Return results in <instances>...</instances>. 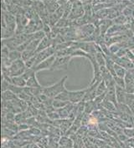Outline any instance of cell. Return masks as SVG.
<instances>
[{"instance_id":"cell-1","label":"cell","mask_w":134,"mask_h":148,"mask_svg":"<svg viewBox=\"0 0 134 148\" xmlns=\"http://www.w3.org/2000/svg\"><path fill=\"white\" fill-rule=\"evenodd\" d=\"M68 78V75L64 76L58 82L48 87L42 88V93L45 94L47 97L50 99H55L56 96H58L60 93H62L64 90H65V81Z\"/></svg>"},{"instance_id":"cell-2","label":"cell","mask_w":134,"mask_h":148,"mask_svg":"<svg viewBox=\"0 0 134 148\" xmlns=\"http://www.w3.org/2000/svg\"><path fill=\"white\" fill-rule=\"evenodd\" d=\"M8 73L10 77H16V76H21L24 75V73L26 71L27 68L25 65V62L22 59L18 60L14 62L11 64V65L8 68Z\"/></svg>"},{"instance_id":"cell-3","label":"cell","mask_w":134,"mask_h":148,"mask_svg":"<svg viewBox=\"0 0 134 148\" xmlns=\"http://www.w3.org/2000/svg\"><path fill=\"white\" fill-rule=\"evenodd\" d=\"M72 60L71 56H62V57H58L56 56L55 60L51 70H67L69 66V63Z\"/></svg>"},{"instance_id":"cell-4","label":"cell","mask_w":134,"mask_h":148,"mask_svg":"<svg viewBox=\"0 0 134 148\" xmlns=\"http://www.w3.org/2000/svg\"><path fill=\"white\" fill-rule=\"evenodd\" d=\"M87 92V88L80 90H76V91H70L69 90V101L74 104L77 105L80 102L83 101L85 95Z\"/></svg>"},{"instance_id":"cell-5","label":"cell","mask_w":134,"mask_h":148,"mask_svg":"<svg viewBox=\"0 0 134 148\" xmlns=\"http://www.w3.org/2000/svg\"><path fill=\"white\" fill-rule=\"evenodd\" d=\"M55 58H56L55 55H53V56L49 57V58L47 59V60H44L43 62H41L40 64H39L38 65H36L35 67H34L33 69H34V70L35 71V73H38V72L40 71V70H51L52 65H53V64H54V62H55Z\"/></svg>"},{"instance_id":"cell-6","label":"cell","mask_w":134,"mask_h":148,"mask_svg":"<svg viewBox=\"0 0 134 148\" xmlns=\"http://www.w3.org/2000/svg\"><path fill=\"white\" fill-rule=\"evenodd\" d=\"M113 25V20L111 19H102L100 20V23L98 25V29L102 33V35H104L106 33H107L108 29Z\"/></svg>"},{"instance_id":"cell-7","label":"cell","mask_w":134,"mask_h":148,"mask_svg":"<svg viewBox=\"0 0 134 148\" xmlns=\"http://www.w3.org/2000/svg\"><path fill=\"white\" fill-rule=\"evenodd\" d=\"M116 95H117L118 104H125L126 91L124 88L116 86Z\"/></svg>"},{"instance_id":"cell-8","label":"cell","mask_w":134,"mask_h":148,"mask_svg":"<svg viewBox=\"0 0 134 148\" xmlns=\"http://www.w3.org/2000/svg\"><path fill=\"white\" fill-rule=\"evenodd\" d=\"M43 2L49 14L55 13L57 9L60 8V4L58 1H43Z\"/></svg>"},{"instance_id":"cell-9","label":"cell","mask_w":134,"mask_h":148,"mask_svg":"<svg viewBox=\"0 0 134 148\" xmlns=\"http://www.w3.org/2000/svg\"><path fill=\"white\" fill-rule=\"evenodd\" d=\"M26 84H27V81L24 79L22 75L11 78V85H13V86H18L20 88H24V87H26Z\"/></svg>"},{"instance_id":"cell-10","label":"cell","mask_w":134,"mask_h":148,"mask_svg":"<svg viewBox=\"0 0 134 148\" xmlns=\"http://www.w3.org/2000/svg\"><path fill=\"white\" fill-rule=\"evenodd\" d=\"M26 87H29V88H42V86L37 79L36 74L27 80Z\"/></svg>"},{"instance_id":"cell-11","label":"cell","mask_w":134,"mask_h":148,"mask_svg":"<svg viewBox=\"0 0 134 148\" xmlns=\"http://www.w3.org/2000/svg\"><path fill=\"white\" fill-rule=\"evenodd\" d=\"M17 95L14 92H12L11 90H8L5 92H3V95H2V100L3 101L5 102H12L17 99Z\"/></svg>"},{"instance_id":"cell-12","label":"cell","mask_w":134,"mask_h":148,"mask_svg":"<svg viewBox=\"0 0 134 148\" xmlns=\"http://www.w3.org/2000/svg\"><path fill=\"white\" fill-rule=\"evenodd\" d=\"M102 106L104 109H106L107 110H108L109 112H118V107L112 103V102L108 101L106 99H104V101L102 103Z\"/></svg>"},{"instance_id":"cell-13","label":"cell","mask_w":134,"mask_h":148,"mask_svg":"<svg viewBox=\"0 0 134 148\" xmlns=\"http://www.w3.org/2000/svg\"><path fill=\"white\" fill-rule=\"evenodd\" d=\"M114 70H115V74H116V76L120 77V78H125L126 74V71L127 70L123 68L122 66L118 65L117 64H115V66H114Z\"/></svg>"},{"instance_id":"cell-14","label":"cell","mask_w":134,"mask_h":148,"mask_svg":"<svg viewBox=\"0 0 134 148\" xmlns=\"http://www.w3.org/2000/svg\"><path fill=\"white\" fill-rule=\"evenodd\" d=\"M114 80H115V84L116 86H120L122 88H124L125 89V80L123 78H120L118 76H114Z\"/></svg>"},{"instance_id":"cell-15","label":"cell","mask_w":134,"mask_h":148,"mask_svg":"<svg viewBox=\"0 0 134 148\" xmlns=\"http://www.w3.org/2000/svg\"><path fill=\"white\" fill-rule=\"evenodd\" d=\"M126 57L134 64V54H133V52L132 51V49H127Z\"/></svg>"},{"instance_id":"cell-16","label":"cell","mask_w":134,"mask_h":148,"mask_svg":"<svg viewBox=\"0 0 134 148\" xmlns=\"http://www.w3.org/2000/svg\"><path fill=\"white\" fill-rule=\"evenodd\" d=\"M127 71H129L132 75H134V68L133 69H132V70H127Z\"/></svg>"},{"instance_id":"cell-17","label":"cell","mask_w":134,"mask_h":148,"mask_svg":"<svg viewBox=\"0 0 134 148\" xmlns=\"http://www.w3.org/2000/svg\"><path fill=\"white\" fill-rule=\"evenodd\" d=\"M133 119H134V117H133Z\"/></svg>"}]
</instances>
